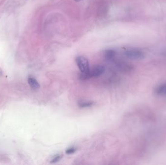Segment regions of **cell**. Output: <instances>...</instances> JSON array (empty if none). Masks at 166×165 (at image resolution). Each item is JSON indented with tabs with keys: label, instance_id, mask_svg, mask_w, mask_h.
Listing matches in <instances>:
<instances>
[{
	"label": "cell",
	"instance_id": "6",
	"mask_svg": "<svg viewBox=\"0 0 166 165\" xmlns=\"http://www.w3.org/2000/svg\"><path fill=\"white\" fill-rule=\"evenodd\" d=\"M104 57L107 61H112L116 56V52L112 49H107L104 52Z\"/></svg>",
	"mask_w": 166,
	"mask_h": 165
},
{
	"label": "cell",
	"instance_id": "5",
	"mask_svg": "<svg viewBox=\"0 0 166 165\" xmlns=\"http://www.w3.org/2000/svg\"><path fill=\"white\" fill-rule=\"evenodd\" d=\"M28 82L29 85L32 89L33 90L38 89L40 87V84L37 82L36 78L32 76H29L28 78Z\"/></svg>",
	"mask_w": 166,
	"mask_h": 165
},
{
	"label": "cell",
	"instance_id": "4",
	"mask_svg": "<svg viewBox=\"0 0 166 165\" xmlns=\"http://www.w3.org/2000/svg\"><path fill=\"white\" fill-rule=\"evenodd\" d=\"M117 67L120 71L123 72H130L133 69V66L132 64L125 62H119L116 64Z\"/></svg>",
	"mask_w": 166,
	"mask_h": 165
},
{
	"label": "cell",
	"instance_id": "2",
	"mask_svg": "<svg viewBox=\"0 0 166 165\" xmlns=\"http://www.w3.org/2000/svg\"><path fill=\"white\" fill-rule=\"evenodd\" d=\"M124 55L128 59L132 60H140L144 59L145 54L141 49L137 48H131L126 50Z\"/></svg>",
	"mask_w": 166,
	"mask_h": 165
},
{
	"label": "cell",
	"instance_id": "1",
	"mask_svg": "<svg viewBox=\"0 0 166 165\" xmlns=\"http://www.w3.org/2000/svg\"><path fill=\"white\" fill-rule=\"evenodd\" d=\"M105 72V67L102 65H97L94 66L89 71L85 73H81L80 78L81 80H89L92 78L98 77L103 75Z\"/></svg>",
	"mask_w": 166,
	"mask_h": 165
},
{
	"label": "cell",
	"instance_id": "11",
	"mask_svg": "<svg viewBox=\"0 0 166 165\" xmlns=\"http://www.w3.org/2000/svg\"><path fill=\"white\" fill-rule=\"evenodd\" d=\"M74 1L76 2H79L81 1L82 0H74Z\"/></svg>",
	"mask_w": 166,
	"mask_h": 165
},
{
	"label": "cell",
	"instance_id": "3",
	"mask_svg": "<svg viewBox=\"0 0 166 165\" xmlns=\"http://www.w3.org/2000/svg\"><path fill=\"white\" fill-rule=\"evenodd\" d=\"M76 63L81 73L86 72L90 70L89 61L84 56H78L76 58Z\"/></svg>",
	"mask_w": 166,
	"mask_h": 165
},
{
	"label": "cell",
	"instance_id": "10",
	"mask_svg": "<svg viewBox=\"0 0 166 165\" xmlns=\"http://www.w3.org/2000/svg\"><path fill=\"white\" fill-rule=\"evenodd\" d=\"M76 148L74 147H70L66 150V154H73L76 152Z\"/></svg>",
	"mask_w": 166,
	"mask_h": 165
},
{
	"label": "cell",
	"instance_id": "8",
	"mask_svg": "<svg viewBox=\"0 0 166 165\" xmlns=\"http://www.w3.org/2000/svg\"><path fill=\"white\" fill-rule=\"evenodd\" d=\"M94 102L92 101H80L78 103V106L81 108H86L90 107L93 105Z\"/></svg>",
	"mask_w": 166,
	"mask_h": 165
},
{
	"label": "cell",
	"instance_id": "9",
	"mask_svg": "<svg viewBox=\"0 0 166 165\" xmlns=\"http://www.w3.org/2000/svg\"><path fill=\"white\" fill-rule=\"evenodd\" d=\"M62 158V155L60 154H57L55 155L53 159L50 161V163H55L59 161Z\"/></svg>",
	"mask_w": 166,
	"mask_h": 165
},
{
	"label": "cell",
	"instance_id": "7",
	"mask_svg": "<svg viewBox=\"0 0 166 165\" xmlns=\"http://www.w3.org/2000/svg\"><path fill=\"white\" fill-rule=\"evenodd\" d=\"M155 92L159 96H166V83L162 84L156 87Z\"/></svg>",
	"mask_w": 166,
	"mask_h": 165
}]
</instances>
